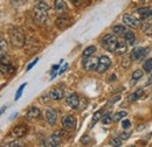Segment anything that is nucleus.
Returning a JSON list of instances; mask_svg holds the SVG:
<instances>
[{
	"label": "nucleus",
	"instance_id": "nucleus-1",
	"mask_svg": "<svg viewBox=\"0 0 152 147\" xmlns=\"http://www.w3.org/2000/svg\"><path fill=\"white\" fill-rule=\"evenodd\" d=\"M48 11H49V5L45 1H41L35 5L34 11H33V17H34V21L41 25L45 23L46 20L48 19Z\"/></svg>",
	"mask_w": 152,
	"mask_h": 147
},
{
	"label": "nucleus",
	"instance_id": "nucleus-2",
	"mask_svg": "<svg viewBox=\"0 0 152 147\" xmlns=\"http://www.w3.org/2000/svg\"><path fill=\"white\" fill-rule=\"evenodd\" d=\"M10 39H11L12 44L17 48H22L25 44V41H26L23 32L18 27H13L10 29Z\"/></svg>",
	"mask_w": 152,
	"mask_h": 147
},
{
	"label": "nucleus",
	"instance_id": "nucleus-3",
	"mask_svg": "<svg viewBox=\"0 0 152 147\" xmlns=\"http://www.w3.org/2000/svg\"><path fill=\"white\" fill-rule=\"evenodd\" d=\"M117 43H118V39L114 33H108L101 39V46L108 52H114Z\"/></svg>",
	"mask_w": 152,
	"mask_h": 147
},
{
	"label": "nucleus",
	"instance_id": "nucleus-4",
	"mask_svg": "<svg viewBox=\"0 0 152 147\" xmlns=\"http://www.w3.org/2000/svg\"><path fill=\"white\" fill-rule=\"evenodd\" d=\"M110 65H111V60H110V57H108V56H105V55L101 56V57L98 58V65H97V68H96V71L99 74L105 73V71L110 68Z\"/></svg>",
	"mask_w": 152,
	"mask_h": 147
},
{
	"label": "nucleus",
	"instance_id": "nucleus-5",
	"mask_svg": "<svg viewBox=\"0 0 152 147\" xmlns=\"http://www.w3.org/2000/svg\"><path fill=\"white\" fill-rule=\"evenodd\" d=\"M83 68L88 71H93L96 70L97 65H98V58L95 56H89V57H86L83 58Z\"/></svg>",
	"mask_w": 152,
	"mask_h": 147
},
{
	"label": "nucleus",
	"instance_id": "nucleus-6",
	"mask_svg": "<svg viewBox=\"0 0 152 147\" xmlns=\"http://www.w3.org/2000/svg\"><path fill=\"white\" fill-rule=\"evenodd\" d=\"M123 22L125 23V26H128L130 28H140L142 27V21L130 14H125L123 17Z\"/></svg>",
	"mask_w": 152,
	"mask_h": 147
},
{
	"label": "nucleus",
	"instance_id": "nucleus-7",
	"mask_svg": "<svg viewBox=\"0 0 152 147\" xmlns=\"http://www.w3.org/2000/svg\"><path fill=\"white\" fill-rule=\"evenodd\" d=\"M62 126L67 131H73L76 126V119L72 114H66L62 118Z\"/></svg>",
	"mask_w": 152,
	"mask_h": 147
},
{
	"label": "nucleus",
	"instance_id": "nucleus-8",
	"mask_svg": "<svg viewBox=\"0 0 152 147\" xmlns=\"http://www.w3.org/2000/svg\"><path fill=\"white\" fill-rule=\"evenodd\" d=\"M27 132H28V127H27L26 125H23V124H19V125H17L14 129L11 131L10 135L13 137V138L19 139V138L25 137V135L27 134Z\"/></svg>",
	"mask_w": 152,
	"mask_h": 147
},
{
	"label": "nucleus",
	"instance_id": "nucleus-9",
	"mask_svg": "<svg viewBox=\"0 0 152 147\" xmlns=\"http://www.w3.org/2000/svg\"><path fill=\"white\" fill-rule=\"evenodd\" d=\"M149 50L146 48H143V47H137V48H133V50L131 52V60L132 61H140L143 60L145 56L148 55Z\"/></svg>",
	"mask_w": 152,
	"mask_h": 147
},
{
	"label": "nucleus",
	"instance_id": "nucleus-10",
	"mask_svg": "<svg viewBox=\"0 0 152 147\" xmlns=\"http://www.w3.org/2000/svg\"><path fill=\"white\" fill-rule=\"evenodd\" d=\"M66 103L69 108H72L73 110H77L80 108V98L76 93H70L66 97Z\"/></svg>",
	"mask_w": 152,
	"mask_h": 147
},
{
	"label": "nucleus",
	"instance_id": "nucleus-11",
	"mask_svg": "<svg viewBox=\"0 0 152 147\" xmlns=\"http://www.w3.org/2000/svg\"><path fill=\"white\" fill-rule=\"evenodd\" d=\"M40 116H41V111H40V109L37 108V106H32V108H29L28 111L26 112V114H25V119L28 120V122H34V120L38 119Z\"/></svg>",
	"mask_w": 152,
	"mask_h": 147
},
{
	"label": "nucleus",
	"instance_id": "nucleus-12",
	"mask_svg": "<svg viewBox=\"0 0 152 147\" xmlns=\"http://www.w3.org/2000/svg\"><path fill=\"white\" fill-rule=\"evenodd\" d=\"M45 118L47 120V123L49 125H55L56 124V120H57V112L56 110L52 109V108H48L46 112H45Z\"/></svg>",
	"mask_w": 152,
	"mask_h": 147
},
{
	"label": "nucleus",
	"instance_id": "nucleus-13",
	"mask_svg": "<svg viewBox=\"0 0 152 147\" xmlns=\"http://www.w3.org/2000/svg\"><path fill=\"white\" fill-rule=\"evenodd\" d=\"M128 52V43L125 41H118L116 48H115L114 53L117 56H121V55H124L125 53Z\"/></svg>",
	"mask_w": 152,
	"mask_h": 147
},
{
	"label": "nucleus",
	"instance_id": "nucleus-14",
	"mask_svg": "<svg viewBox=\"0 0 152 147\" xmlns=\"http://www.w3.org/2000/svg\"><path fill=\"white\" fill-rule=\"evenodd\" d=\"M70 20L67 15H62V17H58V18L55 20V25L58 29H66L68 26H69V22Z\"/></svg>",
	"mask_w": 152,
	"mask_h": 147
},
{
	"label": "nucleus",
	"instance_id": "nucleus-15",
	"mask_svg": "<svg viewBox=\"0 0 152 147\" xmlns=\"http://www.w3.org/2000/svg\"><path fill=\"white\" fill-rule=\"evenodd\" d=\"M61 135H62V132L61 131H56V132H54L52 135H50V138H49V145L50 146H60L61 145Z\"/></svg>",
	"mask_w": 152,
	"mask_h": 147
},
{
	"label": "nucleus",
	"instance_id": "nucleus-16",
	"mask_svg": "<svg viewBox=\"0 0 152 147\" xmlns=\"http://www.w3.org/2000/svg\"><path fill=\"white\" fill-rule=\"evenodd\" d=\"M49 96H50V99L53 100H61L64 97V92L60 88H54L49 91Z\"/></svg>",
	"mask_w": 152,
	"mask_h": 147
},
{
	"label": "nucleus",
	"instance_id": "nucleus-17",
	"mask_svg": "<svg viewBox=\"0 0 152 147\" xmlns=\"http://www.w3.org/2000/svg\"><path fill=\"white\" fill-rule=\"evenodd\" d=\"M15 71L14 67L10 63V62H4V63H0V73L5 74V75H10V74H13Z\"/></svg>",
	"mask_w": 152,
	"mask_h": 147
},
{
	"label": "nucleus",
	"instance_id": "nucleus-18",
	"mask_svg": "<svg viewBox=\"0 0 152 147\" xmlns=\"http://www.w3.org/2000/svg\"><path fill=\"white\" fill-rule=\"evenodd\" d=\"M54 9L57 13H63L68 9V6L64 0H54Z\"/></svg>",
	"mask_w": 152,
	"mask_h": 147
},
{
	"label": "nucleus",
	"instance_id": "nucleus-19",
	"mask_svg": "<svg viewBox=\"0 0 152 147\" xmlns=\"http://www.w3.org/2000/svg\"><path fill=\"white\" fill-rule=\"evenodd\" d=\"M128 32V28L124 25H115L113 27V33L117 36H123Z\"/></svg>",
	"mask_w": 152,
	"mask_h": 147
},
{
	"label": "nucleus",
	"instance_id": "nucleus-20",
	"mask_svg": "<svg viewBox=\"0 0 152 147\" xmlns=\"http://www.w3.org/2000/svg\"><path fill=\"white\" fill-rule=\"evenodd\" d=\"M137 13L140 18L143 19H148L150 15H152V9H150L149 7H139L137 9Z\"/></svg>",
	"mask_w": 152,
	"mask_h": 147
},
{
	"label": "nucleus",
	"instance_id": "nucleus-21",
	"mask_svg": "<svg viewBox=\"0 0 152 147\" xmlns=\"http://www.w3.org/2000/svg\"><path fill=\"white\" fill-rule=\"evenodd\" d=\"M124 40H125V42L128 43V44H134V42H136V35H134V33L133 32H126L124 35Z\"/></svg>",
	"mask_w": 152,
	"mask_h": 147
},
{
	"label": "nucleus",
	"instance_id": "nucleus-22",
	"mask_svg": "<svg viewBox=\"0 0 152 147\" xmlns=\"http://www.w3.org/2000/svg\"><path fill=\"white\" fill-rule=\"evenodd\" d=\"M142 95H143V89L142 88H139L138 90L136 92H133V93H131L129 97H128V99L130 100V102H134V100H138L140 97H142Z\"/></svg>",
	"mask_w": 152,
	"mask_h": 147
},
{
	"label": "nucleus",
	"instance_id": "nucleus-23",
	"mask_svg": "<svg viewBox=\"0 0 152 147\" xmlns=\"http://www.w3.org/2000/svg\"><path fill=\"white\" fill-rule=\"evenodd\" d=\"M7 52H8L7 41L2 36H0V54H7Z\"/></svg>",
	"mask_w": 152,
	"mask_h": 147
},
{
	"label": "nucleus",
	"instance_id": "nucleus-24",
	"mask_svg": "<svg viewBox=\"0 0 152 147\" xmlns=\"http://www.w3.org/2000/svg\"><path fill=\"white\" fill-rule=\"evenodd\" d=\"M95 52H96V47H95V46H89V47H87V48L83 50V53H82V57H83V58H86V57H89V56L93 55Z\"/></svg>",
	"mask_w": 152,
	"mask_h": 147
},
{
	"label": "nucleus",
	"instance_id": "nucleus-25",
	"mask_svg": "<svg viewBox=\"0 0 152 147\" xmlns=\"http://www.w3.org/2000/svg\"><path fill=\"white\" fill-rule=\"evenodd\" d=\"M114 120V118H113V114H111V112H107L103 117H102V123L104 124V125H109L111 122Z\"/></svg>",
	"mask_w": 152,
	"mask_h": 147
},
{
	"label": "nucleus",
	"instance_id": "nucleus-26",
	"mask_svg": "<svg viewBox=\"0 0 152 147\" xmlns=\"http://www.w3.org/2000/svg\"><path fill=\"white\" fill-rule=\"evenodd\" d=\"M143 70H140V69H137V70H134L132 73V82H137V81H139L142 77H143Z\"/></svg>",
	"mask_w": 152,
	"mask_h": 147
},
{
	"label": "nucleus",
	"instance_id": "nucleus-27",
	"mask_svg": "<svg viewBox=\"0 0 152 147\" xmlns=\"http://www.w3.org/2000/svg\"><path fill=\"white\" fill-rule=\"evenodd\" d=\"M126 116H128V113H126L125 111H119V112H117L114 116V120L115 122H119V120L124 119Z\"/></svg>",
	"mask_w": 152,
	"mask_h": 147
},
{
	"label": "nucleus",
	"instance_id": "nucleus-28",
	"mask_svg": "<svg viewBox=\"0 0 152 147\" xmlns=\"http://www.w3.org/2000/svg\"><path fill=\"white\" fill-rule=\"evenodd\" d=\"M143 68H144V70H145L146 73H151L152 71V57L149 58V60H146V61L144 62Z\"/></svg>",
	"mask_w": 152,
	"mask_h": 147
},
{
	"label": "nucleus",
	"instance_id": "nucleus-29",
	"mask_svg": "<svg viewBox=\"0 0 152 147\" xmlns=\"http://www.w3.org/2000/svg\"><path fill=\"white\" fill-rule=\"evenodd\" d=\"M110 143H111L113 146H122V139L119 137H113L110 139Z\"/></svg>",
	"mask_w": 152,
	"mask_h": 147
},
{
	"label": "nucleus",
	"instance_id": "nucleus-30",
	"mask_svg": "<svg viewBox=\"0 0 152 147\" xmlns=\"http://www.w3.org/2000/svg\"><path fill=\"white\" fill-rule=\"evenodd\" d=\"M5 147H21L22 146V143L19 140H14V141H11V143H6L4 144Z\"/></svg>",
	"mask_w": 152,
	"mask_h": 147
},
{
	"label": "nucleus",
	"instance_id": "nucleus-31",
	"mask_svg": "<svg viewBox=\"0 0 152 147\" xmlns=\"http://www.w3.org/2000/svg\"><path fill=\"white\" fill-rule=\"evenodd\" d=\"M26 85H27V83H23V84L20 87L19 89H18V91H17V95H15V98H14L15 100H18V99L20 98V96H21V93H22V91H23V89H25V87H26Z\"/></svg>",
	"mask_w": 152,
	"mask_h": 147
},
{
	"label": "nucleus",
	"instance_id": "nucleus-32",
	"mask_svg": "<svg viewBox=\"0 0 152 147\" xmlns=\"http://www.w3.org/2000/svg\"><path fill=\"white\" fill-rule=\"evenodd\" d=\"M122 127L124 130H128L131 127V122L130 120H128V119H124L123 122H122Z\"/></svg>",
	"mask_w": 152,
	"mask_h": 147
},
{
	"label": "nucleus",
	"instance_id": "nucleus-33",
	"mask_svg": "<svg viewBox=\"0 0 152 147\" xmlns=\"http://www.w3.org/2000/svg\"><path fill=\"white\" fill-rule=\"evenodd\" d=\"M119 138H121L122 140H128V139L130 138V133H128V132H122V133H119Z\"/></svg>",
	"mask_w": 152,
	"mask_h": 147
},
{
	"label": "nucleus",
	"instance_id": "nucleus-34",
	"mask_svg": "<svg viewBox=\"0 0 152 147\" xmlns=\"http://www.w3.org/2000/svg\"><path fill=\"white\" fill-rule=\"evenodd\" d=\"M130 62H131V56H130L129 58H124L122 64H123L124 68H128V67H130Z\"/></svg>",
	"mask_w": 152,
	"mask_h": 147
},
{
	"label": "nucleus",
	"instance_id": "nucleus-35",
	"mask_svg": "<svg viewBox=\"0 0 152 147\" xmlns=\"http://www.w3.org/2000/svg\"><path fill=\"white\" fill-rule=\"evenodd\" d=\"M101 114H102V111H97L95 114H94V117H93V124L94 123H96L99 118H101Z\"/></svg>",
	"mask_w": 152,
	"mask_h": 147
},
{
	"label": "nucleus",
	"instance_id": "nucleus-36",
	"mask_svg": "<svg viewBox=\"0 0 152 147\" xmlns=\"http://www.w3.org/2000/svg\"><path fill=\"white\" fill-rule=\"evenodd\" d=\"M38 61H39V58H35V60H34L32 63H29V64H28V67H27V71H29V70H31V69H32V68H33V67H34V65L38 63Z\"/></svg>",
	"mask_w": 152,
	"mask_h": 147
},
{
	"label": "nucleus",
	"instance_id": "nucleus-37",
	"mask_svg": "<svg viewBox=\"0 0 152 147\" xmlns=\"http://www.w3.org/2000/svg\"><path fill=\"white\" fill-rule=\"evenodd\" d=\"M68 67H69V64H68V63H66V64L63 65V68H62V69L58 71V74H60V75H62V74H63L64 71H66V70H67V68H68Z\"/></svg>",
	"mask_w": 152,
	"mask_h": 147
},
{
	"label": "nucleus",
	"instance_id": "nucleus-38",
	"mask_svg": "<svg viewBox=\"0 0 152 147\" xmlns=\"http://www.w3.org/2000/svg\"><path fill=\"white\" fill-rule=\"evenodd\" d=\"M121 99V96H115V98H113L111 99V102L109 103V105H111V104H114V103H116L117 100H119Z\"/></svg>",
	"mask_w": 152,
	"mask_h": 147
},
{
	"label": "nucleus",
	"instance_id": "nucleus-39",
	"mask_svg": "<svg viewBox=\"0 0 152 147\" xmlns=\"http://www.w3.org/2000/svg\"><path fill=\"white\" fill-rule=\"evenodd\" d=\"M48 99H50V96H49V95H48V96H42L40 100H41V102H47Z\"/></svg>",
	"mask_w": 152,
	"mask_h": 147
},
{
	"label": "nucleus",
	"instance_id": "nucleus-40",
	"mask_svg": "<svg viewBox=\"0 0 152 147\" xmlns=\"http://www.w3.org/2000/svg\"><path fill=\"white\" fill-rule=\"evenodd\" d=\"M58 68H60V64H55V65H53V68H52V73H55Z\"/></svg>",
	"mask_w": 152,
	"mask_h": 147
},
{
	"label": "nucleus",
	"instance_id": "nucleus-41",
	"mask_svg": "<svg viewBox=\"0 0 152 147\" xmlns=\"http://www.w3.org/2000/svg\"><path fill=\"white\" fill-rule=\"evenodd\" d=\"M17 114H18V113H14V114H12V117H11V118H10V120H12V119H14V118H15V116H17Z\"/></svg>",
	"mask_w": 152,
	"mask_h": 147
},
{
	"label": "nucleus",
	"instance_id": "nucleus-42",
	"mask_svg": "<svg viewBox=\"0 0 152 147\" xmlns=\"http://www.w3.org/2000/svg\"><path fill=\"white\" fill-rule=\"evenodd\" d=\"M69 1H72V2H74V4H76V5H77V4H78V1H80V0H69Z\"/></svg>",
	"mask_w": 152,
	"mask_h": 147
},
{
	"label": "nucleus",
	"instance_id": "nucleus-43",
	"mask_svg": "<svg viewBox=\"0 0 152 147\" xmlns=\"http://www.w3.org/2000/svg\"><path fill=\"white\" fill-rule=\"evenodd\" d=\"M5 110H6V106H4L2 109H0V114H1V113H2V112H4Z\"/></svg>",
	"mask_w": 152,
	"mask_h": 147
},
{
	"label": "nucleus",
	"instance_id": "nucleus-44",
	"mask_svg": "<svg viewBox=\"0 0 152 147\" xmlns=\"http://www.w3.org/2000/svg\"><path fill=\"white\" fill-rule=\"evenodd\" d=\"M151 78H152V74H151Z\"/></svg>",
	"mask_w": 152,
	"mask_h": 147
}]
</instances>
